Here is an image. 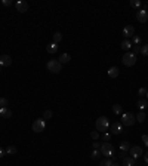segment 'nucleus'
Segmentation results:
<instances>
[{"label":"nucleus","instance_id":"43","mask_svg":"<svg viewBox=\"0 0 148 166\" xmlns=\"http://www.w3.org/2000/svg\"><path fill=\"white\" fill-rule=\"evenodd\" d=\"M147 100H148V93H147Z\"/></svg>","mask_w":148,"mask_h":166},{"label":"nucleus","instance_id":"24","mask_svg":"<svg viewBox=\"0 0 148 166\" xmlns=\"http://www.w3.org/2000/svg\"><path fill=\"white\" fill-rule=\"evenodd\" d=\"M52 116H54V113H52L51 110H46V111L43 113V119H44V120H51Z\"/></svg>","mask_w":148,"mask_h":166},{"label":"nucleus","instance_id":"16","mask_svg":"<svg viewBox=\"0 0 148 166\" xmlns=\"http://www.w3.org/2000/svg\"><path fill=\"white\" fill-rule=\"evenodd\" d=\"M46 51H47L49 54H55V52L58 51V45L54 43V42H52V43H49V45L46 46Z\"/></svg>","mask_w":148,"mask_h":166},{"label":"nucleus","instance_id":"21","mask_svg":"<svg viewBox=\"0 0 148 166\" xmlns=\"http://www.w3.org/2000/svg\"><path fill=\"white\" fill-rule=\"evenodd\" d=\"M52 40H54V43H59L61 40H62V34L59 33V31H56V33H54V36H52Z\"/></svg>","mask_w":148,"mask_h":166},{"label":"nucleus","instance_id":"9","mask_svg":"<svg viewBox=\"0 0 148 166\" xmlns=\"http://www.w3.org/2000/svg\"><path fill=\"white\" fill-rule=\"evenodd\" d=\"M133 34H135V28H133V25H126L125 28H123V36L126 37V40H129L130 37H133Z\"/></svg>","mask_w":148,"mask_h":166},{"label":"nucleus","instance_id":"15","mask_svg":"<svg viewBox=\"0 0 148 166\" xmlns=\"http://www.w3.org/2000/svg\"><path fill=\"white\" fill-rule=\"evenodd\" d=\"M129 150H130V142H129V141H123L121 144H120V151L126 154Z\"/></svg>","mask_w":148,"mask_h":166},{"label":"nucleus","instance_id":"13","mask_svg":"<svg viewBox=\"0 0 148 166\" xmlns=\"http://www.w3.org/2000/svg\"><path fill=\"white\" fill-rule=\"evenodd\" d=\"M121 162H123V166H135L136 159H133V157H130V156H125Z\"/></svg>","mask_w":148,"mask_h":166},{"label":"nucleus","instance_id":"7","mask_svg":"<svg viewBox=\"0 0 148 166\" xmlns=\"http://www.w3.org/2000/svg\"><path fill=\"white\" fill-rule=\"evenodd\" d=\"M136 19H138L139 22L145 24V22L148 21V12H147L145 9H139V11L136 12Z\"/></svg>","mask_w":148,"mask_h":166},{"label":"nucleus","instance_id":"41","mask_svg":"<svg viewBox=\"0 0 148 166\" xmlns=\"http://www.w3.org/2000/svg\"><path fill=\"white\" fill-rule=\"evenodd\" d=\"M111 166H118V165H117V163H113V165H111Z\"/></svg>","mask_w":148,"mask_h":166},{"label":"nucleus","instance_id":"40","mask_svg":"<svg viewBox=\"0 0 148 166\" xmlns=\"http://www.w3.org/2000/svg\"><path fill=\"white\" fill-rule=\"evenodd\" d=\"M144 160H145V163L148 165V151H147V153L144 154Z\"/></svg>","mask_w":148,"mask_h":166},{"label":"nucleus","instance_id":"32","mask_svg":"<svg viewBox=\"0 0 148 166\" xmlns=\"http://www.w3.org/2000/svg\"><path fill=\"white\" fill-rule=\"evenodd\" d=\"M132 47H133V54H135V55L141 52V46H139V45H136V46H132Z\"/></svg>","mask_w":148,"mask_h":166},{"label":"nucleus","instance_id":"37","mask_svg":"<svg viewBox=\"0 0 148 166\" xmlns=\"http://www.w3.org/2000/svg\"><path fill=\"white\" fill-rule=\"evenodd\" d=\"M133 43H135V45H139V43H141V37L135 36V37H133Z\"/></svg>","mask_w":148,"mask_h":166},{"label":"nucleus","instance_id":"25","mask_svg":"<svg viewBox=\"0 0 148 166\" xmlns=\"http://www.w3.org/2000/svg\"><path fill=\"white\" fill-rule=\"evenodd\" d=\"M6 154H16V147L15 146H9L6 148Z\"/></svg>","mask_w":148,"mask_h":166},{"label":"nucleus","instance_id":"23","mask_svg":"<svg viewBox=\"0 0 148 166\" xmlns=\"http://www.w3.org/2000/svg\"><path fill=\"white\" fill-rule=\"evenodd\" d=\"M113 111H114L116 114H121V113H123V107H121L120 104H114V105H113Z\"/></svg>","mask_w":148,"mask_h":166},{"label":"nucleus","instance_id":"11","mask_svg":"<svg viewBox=\"0 0 148 166\" xmlns=\"http://www.w3.org/2000/svg\"><path fill=\"white\" fill-rule=\"evenodd\" d=\"M0 65L2 67H11L12 65V58L9 55H2L0 57Z\"/></svg>","mask_w":148,"mask_h":166},{"label":"nucleus","instance_id":"18","mask_svg":"<svg viewBox=\"0 0 148 166\" xmlns=\"http://www.w3.org/2000/svg\"><path fill=\"white\" fill-rule=\"evenodd\" d=\"M136 105H138V108H139L141 111H144V110L148 107V101H147V100H144V98H141V100L136 102Z\"/></svg>","mask_w":148,"mask_h":166},{"label":"nucleus","instance_id":"27","mask_svg":"<svg viewBox=\"0 0 148 166\" xmlns=\"http://www.w3.org/2000/svg\"><path fill=\"white\" fill-rule=\"evenodd\" d=\"M114 162L111 160V159H105V160H102L101 163H99V166H111Z\"/></svg>","mask_w":148,"mask_h":166},{"label":"nucleus","instance_id":"6","mask_svg":"<svg viewBox=\"0 0 148 166\" xmlns=\"http://www.w3.org/2000/svg\"><path fill=\"white\" fill-rule=\"evenodd\" d=\"M121 61H123V64H125L126 67H132L136 62V55L133 52H128V54H125V57H123Z\"/></svg>","mask_w":148,"mask_h":166},{"label":"nucleus","instance_id":"35","mask_svg":"<svg viewBox=\"0 0 148 166\" xmlns=\"http://www.w3.org/2000/svg\"><path fill=\"white\" fill-rule=\"evenodd\" d=\"M2 5L3 6H11L12 5V0H2Z\"/></svg>","mask_w":148,"mask_h":166},{"label":"nucleus","instance_id":"4","mask_svg":"<svg viewBox=\"0 0 148 166\" xmlns=\"http://www.w3.org/2000/svg\"><path fill=\"white\" fill-rule=\"evenodd\" d=\"M46 67H47V70L51 71V73H59L61 71V68H62V64L58 61V59H51L47 64H46Z\"/></svg>","mask_w":148,"mask_h":166},{"label":"nucleus","instance_id":"28","mask_svg":"<svg viewBox=\"0 0 148 166\" xmlns=\"http://www.w3.org/2000/svg\"><path fill=\"white\" fill-rule=\"evenodd\" d=\"M141 54H142L144 57H148V43L144 45V46H141Z\"/></svg>","mask_w":148,"mask_h":166},{"label":"nucleus","instance_id":"8","mask_svg":"<svg viewBox=\"0 0 148 166\" xmlns=\"http://www.w3.org/2000/svg\"><path fill=\"white\" fill-rule=\"evenodd\" d=\"M129 153L132 154L130 157H133V159H138V157H141V156L144 154V151H142V147H139V146H135V147H130V150H129Z\"/></svg>","mask_w":148,"mask_h":166},{"label":"nucleus","instance_id":"17","mask_svg":"<svg viewBox=\"0 0 148 166\" xmlns=\"http://www.w3.org/2000/svg\"><path fill=\"white\" fill-rule=\"evenodd\" d=\"M0 116H2L3 119H9V117L12 116V111H11L8 107H5V108H0Z\"/></svg>","mask_w":148,"mask_h":166},{"label":"nucleus","instance_id":"2","mask_svg":"<svg viewBox=\"0 0 148 166\" xmlns=\"http://www.w3.org/2000/svg\"><path fill=\"white\" fill-rule=\"evenodd\" d=\"M99 150H101V154H104L107 159L113 157V154H114V148H113V144H111V142H102Z\"/></svg>","mask_w":148,"mask_h":166},{"label":"nucleus","instance_id":"5","mask_svg":"<svg viewBox=\"0 0 148 166\" xmlns=\"http://www.w3.org/2000/svg\"><path fill=\"white\" fill-rule=\"evenodd\" d=\"M44 128H46V122H44V119L42 117V119H36V120L33 122V126H31V129L34 131V132H43L44 131Z\"/></svg>","mask_w":148,"mask_h":166},{"label":"nucleus","instance_id":"30","mask_svg":"<svg viewBox=\"0 0 148 166\" xmlns=\"http://www.w3.org/2000/svg\"><path fill=\"white\" fill-rule=\"evenodd\" d=\"M130 6L132 8H139L141 6V0H130Z\"/></svg>","mask_w":148,"mask_h":166},{"label":"nucleus","instance_id":"26","mask_svg":"<svg viewBox=\"0 0 148 166\" xmlns=\"http://www.w3.org/2000/svg\"><path fill=\"white\" fill-rule=\"evenodd\" d=\"M147 93H148V89H145V88H141L139 90H138V95L141 98H144V97H147Z\"/></svg>","mask_w":148,"mask_h":166},{"label":"nucleus","instance_id":"20","mask_svg":"<svg viewBox=\"0 0 148 166\" xmlns=\"http://www.w3.org/2000/svg\"><path fill=\"white\" fill-rule=\"evenodd\" d=\"M70 59H71V57H70L68 54H62V55L59 57V59H58V61H59L61 64H68V62H70Z\"/></svg>","mask_w":148,"mask_h":166},{"label":"nucleus","instance_id":"34","mask_svg":"<svg viewBox=\"0 0 148 166\" xmlns=\"http://www.w3.org/2000/svg\"><path fill=\"white\" fill-rule=\"evenodd\" d=\"M110 136H111V135H110V134H107V132H105V134H104V135H102V141H105V142H108V141H110Z\"/></svg>","mask_w":148,"mask_h":166},{"label":"nucleus","instance_id":"1","mask_svg":"<svg viewBox=\"0 0 148 166\" xmlns=\"http://www.w3.org/2000/svg\"><path fill=\"white\" fill-rule=\"evenodd\" d=\"M95 125H96V131L98 132H105V131H108V128H110V122H108V119L105 117V116H101V117H98L96 119V122H95Z\"/></svg>","mask_w":148,"mask_h":166},{"label":"nucleus","instance_id":"3","mask_svg":"<svg viewBox=\"0 0 148 166\" xmlns=\"http://www.w3.org/2000/svg\"><path fill=\"white\" fill-rule=\"evenodd\" d=\"M136 120V117L133 113H123L121 114V125L123 126H132Z\"/></svg>","mask_w":148,"mask_h":166},{"label":"nucleus","instance_id":"38","mask_svg":"<svg viewBox=\"0 0 148 166\" xmlns=\"http://www.w3.org/2000/svg\"><path fill=\"white\" fill-rule=\"evenodd\" d=\"M93 148H95V150L101 148V144H99V142H98V141H96V142H93Z\"/></svg>","mask_w":148,"mask_h":166},{"label":"nucleus","instance_id":"33","mask_svg":"<svg viewBox=\"0 0 148 166\" xmlns=\"http://www.w3.org/2000/svg\"><path fill=\"white\" fill-rule=\"evenodd\" d=\"M98 156H99V153H98V150H93L92 151V154H90V157L95 160V159H98Z\"/></svg>","mask_w":148,"mask_h":166},{"label":"nucleus","instance_id":"12","mask_svg":"<svg viewBox=\"0 0 148 166\" xmlns=\"http://www.w3.org/2000/svg\"><path fill=\"white\" fill-rule=\"evenodd\" d=\"M123 132V125L121 123H113L111 125V134L113 135H120Z\"/></svg>","mask_w":148,"mask_h":166},{"label":"nucleus","instance_id":"39","mask_svg":"<svg viewBox=\"0 0 148 166\" xmlns=\"http://www.w3.org/2000/svg\"><path fill=\"white\" fill-rule=\"evenodd\" d=\"M5 154H6V151H3V148H2V147H0V159H2V157H3Z\"/></svg>","mask_w":148,"mask_h":166},{"label":"nucleus","instance_id":"19","mask_svg":"<svg viewBox=\"0 0 148 166\" xmlns=\"http://www.w3.org/2000/svg\"><path fill=\"white\" fill-rule=\"evenodd\" d=\"M120 46H121V49H123V51H129V49H132V42L125 39V40L121 42V45H120Z\"/></svg>","mask_w":148,"mask_h":166},{"label":"nucleus","instance_id":"42","mask_svg":"<svg viewBox=\"0 0 148 166\" xmlns=\"http://www.w3.org/2000/svg\"><path fill=\"white\" fill-rule=\"evenodd\" d=\"M0 71H2V65H0Z\"/></svg>","mask_w":148,"mask_h":166},{"label":"nucleus","instance_id":"36","mask_svg":"<svg viewBox=\"0 0 148 166\" xmlns=\"http://www.w3.org/2000/svg\"><path fill=\"white\" fill-rule=\"evenodd\" d=\"M142 142L148 147V135H142Z\"/></svg>","mask_w":148,"mask_h":166},{"label":"nucleus","instance_id":"22","mask_svg":"<svg viewBox=\"0 0 148 166\" xmlns=\"http://www.w3.org/2000/svg\"><path fill=\"white\" fill-rule=\"evenodd\" d=\"M135 117H136V120H138L139 123H144V122H145V113H144V111H139Z\"/></svg>","mask_w":148,"mask_h":166},{"label":"nucleus","instance_id":"14","mask_svg":"<svg viewBox=\"0 0 148 166\" xmlns=\"http://www.w3.org/2000/svg\"><path fill=\"white\" fill-rule=\"evenodd\" d=\"M118 74H120V70H118V67H110V68H108V76H110L111 79H116V77H118Z\"/></svg>","mask_w":148,"mask_h":166},{"label":"nucleus","instance_id":"10","mask_svg":"<svg viewBox=\"0 0 148 166\" xmlns=\"http://www.w3.org/2000/svg\"><path fill=\"white\" fill-rule=\"evenodd\" d=\"M15 8H16L18 12L24 13V12L28 11V3H27V2H16V3H15Z\"/></svg>","mask_w":148,"mask_h":166},{"label":"nucleus","instance_id":"31","mask_svg":"<svg viewBox=\"0 0 148 166\" xmlns=\"http://www.w3.org/2000/svg\"><path fill=\"white\" fill-rule=\"evenodd\" d=\"M90 138H92V139H99V132H98V131H93V132L90 134Z\"/></svg>","mask_w":148,"mask_h":166},{"label":"nucleus","instance_id":"29","mask_svg":"<svg viewBox=\"0 0 148 166\" xmlns=\"http://www.w3.org/2000/svg\"><path fill=\"white\" fill-rule=\"evenodd\" d=\"M8 104H9V101L6 100V98H0V108H5V107H8Z\"/></svg>","mask_w":148,"mask_h":166}]
</instances>
